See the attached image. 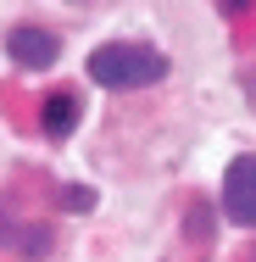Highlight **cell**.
Here are the masks:
<instances>
[{
  "mask_svg": "<svg viewBox=\"0 0 256 262\" xmlns=\"http://www.w3.org/2000/svg\"><path fill=\"white\" fill-rule=\"evenodd\" d=\"M84 73L101 90H145V84H161L167 78V56L151 51V45H134V39H111L101 51H89Z\"/></svg>",
  "mask_w": 256,
  "mask_h": 262,
  "instance_id": "cell-1",
  "label": "cell"
},
{
  "mask_svg": "<svg viewBox=\"0 0 256 262\" xmlns=\"http://www.w3.org/2000/svg\"><path fill=\"white\" fill-rule=\"evenodd\" d=\"M223 217L256 229V151H245L223 167Z\"/></svg>",
  "mask_w": 256,
  "mask_h": 262,
  "instance_id": "cell-2",
  "label": "cell"
},
{
  "mask_svg": "<svg viewBox=\"0 0 256 262\" xmlns=\"http://www.w3.org/2000/svg\"><path fill=\"white\" fill-rule=\"evenodd\" d=\"M6 56H11L17 67H28V73H39V67H51L56 56H61V39H56L51 28L22 23V28H11V34H6Z\"/></svg>",
  "mask_w": 256,
  "mask_h": 262,
  "instance_id": "cell-3",
  "label": "cell"
},
{
  "mask_svg": "<svg viewBox=\"0 0 256 262\" xmlns=\"http://www.w3.org/2000/svg\"><path fill=\"white\" fill-rule=\"evenodd\" d=\"M78 95H67V90H56L51 101H45V112H39V128H45V140H67L73 128H78Z\"/></svg>",
  "mask_w": 256,
  "mask_h": 262,
  "instance_id": "cell-4",
  "label": "cell"
},
{
  "mask_svg": "<svg viewBox=\"0 0 256 262\" xmlns=\"http://www.w3.org/2000/svg\"><path fill=\"white\" fill-rule=\"evenodd\" d=\"M61 207H67V212H89L95 195H89V190H61Z\"/></svg>",
  "mask_w": 256,
  "mask_h": 262,
  "instance_id": "cell-5",
  "label": "cell"
},
{
  "mask_svg": "<svg viewBox=\"0 0 256 262\" xmlns=\"http://www.w3.org/2000/svg\"><path fill=\"white\" fill-rule=\"evenodd\" d=\"M245 101H251V112H256V67L245 73Z\"/></svg>",
  "mask_w": 256,
  "mask_h": 262,
  "instance_id": "cell-6",
  "label": "cell"
},
{
  "mask_svg": "<svg viewBox=\"0 0 256 262\" xmlns=\"http://www.w3.org/2000/svg\"><path fill=\"white\" fill-rule=\"evenodd\" d=\"M217 6H223V11H245L251 0H217Z\"/></svg>",
  "mask_w": 256,
  "mask_h": 262,
  "instance_id": "cell-7",
  "label": "cell"
},
{
  "mask_svg": "<svg viewBox=\"0 0 256 262\" xmlns=\"http://www.w3.org/2000/svg\"><path fill=\"white\" fill-rule=\"evenodd\" d=\"M73 6H84V0H73Z\"/></svg>",
  "mask_w": 256,
  "mask_h": 262,
  "instance_id": "cell-8",
  "label": "cell"
}]
</instances>
